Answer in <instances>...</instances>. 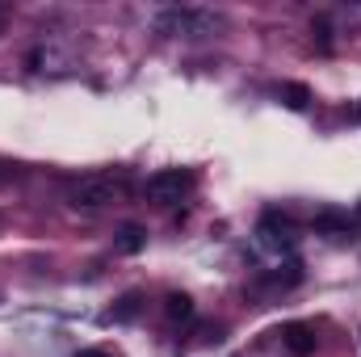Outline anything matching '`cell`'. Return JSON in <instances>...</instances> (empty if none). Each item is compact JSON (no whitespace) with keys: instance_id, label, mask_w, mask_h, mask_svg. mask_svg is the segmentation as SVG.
Segmentation results:
<instances>
[{"instance_id":"cell-6","label":"cell","mask_w":361,"mask_h":357,"mask_svg":"<svg viewBox=\"0 0 361 357\" xmlns=\"http://www.w3.org/2000/svg\"><path fill=\"white\" fill-rule=\"evenodd\" d=\"M281 345H286L294 357H311L315 353V345H319L315 324H307V320H290V324L281 328Z\"/></svg>"},{"instance_id":"cell-1","label":"cell","mask_w":361,"mask_h":357,"mask_svg":"<svg viewBox=\"0 0 361 357\" xmlns=\"http://www.w3.org/2000/svg\"><path fill=\"white\" fill-rule=\"evenodd\" d=\"M126 193V177L118 173H89V177H80L72 189H68V202L76 206V210H101V206H109V202H118Z\"/></svg>"},{"instance_id":"cell-9","label":"cell","mask_w":361,"mask_h":357,"mask_svg":"<svg viewBox=\"0 0 361 357\" xmlns=\"http://www.w3.org/2000/svg\"><path fill=\"white\" fill-rule=\"evenodd\" d=\"M164 315H169L173 324H189V320H193V298H189L185 290L164 294Z\"/></svg>"},{"instance_id":"cell-7","label":"cell","mask_w":361,"mask_h":357,"mask_svg":"<svg viewBox=\"0 0 361 357\" xmlns=\"http://www.w3.org/2000/svg\"><path fill=\"white\" fill-rule=\"evenodd\" d=\"M139 311H143V290H126V294L105 311V324H130V320H139Z\"/></svg>"},{"instance_id":"cell-8","label":"cell","mask_w":361,"mask_h":357,"mask_svg":"<svg viewBox=\"0 0 361 357\" xmlns=\"http://www.w3.org/2000/svg\"><path fill=\"white\" fill-rule=\"evenodd\" d=\"M143 244H147V231H143L139 223H122V227H118V240H114L118 253L135 257V253H143Z\"/></svg>"},{"instance_id":"cell-5","label":"cell","mask_w":361,"mask_h":357,"mask_svg":"<svg viewBox=\"0 0 361 357\" xmlns=\"http://www.w3.org/2000/svg\"><path fill=\"white\" fill-rule=\"evenodd\" d=\"M311 227H315V236H328V240H345V236L353 231V214H349V210H341V206H324V210H315Z\"/></svg>"},{"instance_id":"cell-4","label":"cell","mask_w":361,"mask_h":357,"mask_svg":"<svg viewBox=\"0 0 361 357\" xmlns=\"http://www.w3.org/2000/svg\"><path fill=\"white\" fill-rule=\"evenodd\" d=\"M294 240H298V231H294L290 214H281V210L261 214V223H257V244H261L265 253H290Z\"/></svg>"},{"instance_id":"cell-11","label":"cell","mask_w":361,"mask_h":357,"mask_svg":"<svg viewBox=\"0 0 361 357\" xmlns=\"http://www.w3.org/2000/svg\"><path fill=\"white\" fill-rule=\"evenodd\" d=\"M76 357H109V353H105V349H80Z\"/></svg>"},{"instance_id":"cell-10","label":"cell","mask_w":361,"mask_h":357,"mask_svg":"<svg viewBox=\"0 0 361 357\" xmlns=\"http://www.w3.org/2000/svg\"><path fill=\"white\" fill-rule=\"evenodd\" d=\"M281 105H286V109H307V105H311V89L298 85V80L281 85Z\"/></svg>"},{"instance_id":"cell-2","label":"cell","mask_w":361,"mask_h":357,"mask_svg":"<svg viewBox=\"0 0 361 357\" xmlns=\"http://www.w3.org/2000/svg\"><path fill=\"white\" fill-rule=\"evenodd\" d=\"M189 189H193V173L189 169H160V173H152L143 181V193L156 206H177V202L189 198Z\"/></svg>"},{"instance_id":"cell-3","label":"cell","mask_w":361,"mask_h":357,"mask_svg":"<svg viewBox=\"0 0 361 357\" xmlns=\"http://www.w3.org/2000/svg\"><path fill=\"white\" fill-rule=\"evenodd\" d=\"M160 34H189V38H206L219 30V17L214 13H202V8H164L156 17Z\"/></svg>"}]
</instances>
